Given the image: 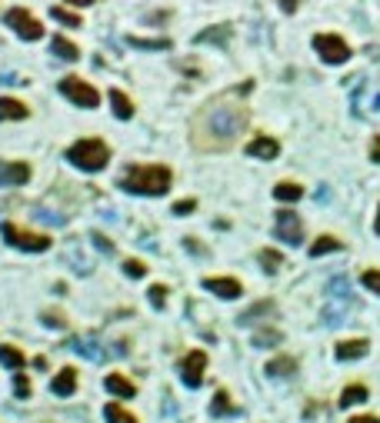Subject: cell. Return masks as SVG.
<instances>
[{
  "mask_svg": "<svg viewBox=\"0 0 380 423\" xmlns=\"http://www.w3.org/2000/svg\"><path fill=\"white\" fill-rule=\"evenodd\" d=\"M253 90V80H243L237 87L224 90L210 97L207 103L197 107V114L190 120V143L201 154H224L241 141V134L251 124V107L247 97Z\"/></svg>",
  "mask_w": 380,
  "mask_h": 423,
  "instance_id": "6da1fadb",
  "label": "cell"
},
{
  "mask_svg": "<svg viewBox=\"0 0 380 423\" xmlns=\"http://www.w3.org/2000/svg\"><path fill=\"white\" fill-rule=\"evenodd\" d=\"M170 183H174V174L164 164H134L120 177V187L127 193H144V197H164Z\"/></svg>",
  "mask_w": 380,
  "mask_h": 423,
  "instance_id": "7a4b0ae2",
  "label": "cell"
},
{
  "mask_svg": "<svg viewBox=\"0 0 380 423\" xmlns=\"http://www.w3.org/2000/svg\"><path fill=\"white\" fill-rule=\"evenodd\" d=\"M67 160L74 164L77 170H87V174H97L110 164V147L101 141V137H84L67 147Z\"/></svg>",
  "mask_w": 380,
  "mask_h": 423,
  "instance_id": "3957f363",
  "label": "cell"
},
{
  "mask_svg": "<svg viewBox=\"0 0 380 423\" xmlns=\"http://www.w3.org/2000/svg\"><path fill=\"white\" fill-rule=\"evenodd\" d=\"M0 233H4V240L11 247L27 250V254H44V250H51V244H53L47 233H34V230H27V227H17V223H4Z\"/></svg>",
  "mask_w": 380,
  "mask_h": 423,
  "instance_id": "277c9868",
  "label": "cell"
},
{
  "mask_svg": "<svg viewBox=\"0 0 380 423\" xmlns=\"http://www.w3.org/2000/svg\"><path fill=\"white\" fill-rule=\"evenodd\" d=\"M61 93L74 103V107H84V110H94V107L101 103V90L94 87V84H87V80H80V77H63Z\"/></svg>",
  "mask_w": 380,
  "mask_h": 423,
  "instance_id": "5b68a950",
  "label": "cell"
},
{
  "mask_svg": "<svg viewBox=\"0 0 380 423\" xmlns=\"http://www.w3.org/2000/svg\"><path fill=\"white\" fill-rule=\"evenodd\" d=\"M4 24L11 27L20 40H40L44 37V24H40L27 7H11V11L4 13Z\"/></svg>",
  "mask_w": 380,
  "mask_h": 423,
  "instance_id": "8992f818",
  "label": "cell"
},
{
  "mask_svg": "<svg viewBox=\"0 0 380 423\" xmlns=\"http://www.w3.org/2000/svg\"><path fill=\"white\" fill-rule=\"evenodd\" d=\"M314 51L320 53L324 64H334L341 67L350 60V44L341 37V34H317L314 37Z\"/></svg>",
  "mask_w": 380,
  "mask_h": 423,
  "instance_id": "52a82bcc",
  "label": "cell"
},
{
  "mask_svg": "<svg viewBox=\"0 0 380 423\" xmlns=\"http://www.w3.org/2000/svg\"><path fill=\"white\" fill-rule=\"evenodd\" d=\"M274 233H277V240L291 247H300L304 244V220L293 214L291 207L287 210H277V220H274Z\"/></svg>",
  "mask_w": 380,
  "mask_h": 423,
  "instance_id": "ba28073f",
  "label": "cell"
},
{
  "mask_svg": "<svg viewBox=\"0 0 380 423\" xmlns=\"http://www.w3.org/2000/svg\"><path fill=\"white\" fill-rule=\"evenodd\" d=\"M203 370H207V353L203 350H190L187 357L180 360V380L187 386H201Z\"/></svg>",
  "mask_w": 380,
  "mask_h": 423,
  "instance_id": "9c48e42d",
  "label": "cell"
},
{
  "mask_svg": "<svg viewBox=\"0 0 380 423\" xmlns=\"http://www.w3.org/2000/svg\"><path fill=\"white\" fill-rule=\"evenodd\" d=\"M203 290H210L220 300H237L243 294V283L237 277H207L203 280Z\"/></svg>",
  "mask_w": 380,
  "mask_h": 423,
  "instance_id": "30bf717a",
  "label": "cell"
},
{
  "mask_svg": "<svg viewBox=\"0 0 380 423\" xmlns=\"http://www.w3.org/2000/svg\"><path fill=\"white\" fill-rule=\"evenodd\" d=\"M247 154H251L253 160H277L280 143H277V137H267V134H260V137H253V141L247 143Z\"/></svg>",
  "mask_w": 380,
  "mask_h": 423,
  "instance_id": "8fae6325",
  "label": "cell"
},
{
  "mask_svg": "<svg viewBox=\"0 0 380 423\" xmlns=\"http://www.w3.org/2000/svg\"><path fill=\"white\" fill-rule=\"evenodd\" d=\"M30 180V167L24 160H11V164H0V183H11V187H20Z\"/></svg>",
  "mask_w": 380,
  "mask_h": 423,
  "instance_id": "7c38bea8",
  "label": "cell"
},
{
  "mask_svg": "<svg viewBox=\"0 0 380 423\" xmlns=\"http://www.w3.org/2000/svg\"><path fill=\"white\" fill-rule=\"evenodd\" d=\"M367 350H370V344L364 337H357V340H341V344L334 346V357L337 360H360V357H367Z\"/></svg>",
  "mask_w": 380,
  "mask_h": 423,
  "instance_id": "4fadbf2b",
  "label": "cell"
},
{
  "mask_svg": "<svg viewBox=\"0 0 380 423\" xmlns=\"http://www.w3.org/2000/svg\"><path fill=\"white\" fill-rule=\"evenodd\" d=\"M230 30L227 24H217V27H207V30H201L197 37H194V44H214V47H227L230 44Z\"/></svg>",
  "mask_w": 380,
  "mask_h": 423,
  "instance_id": "5bb4252c",
  "label": "cell"
},
{
  "mask_svg": "<svg viewBox=\"0 0 380 423\" xmlns=\"http://www.w3.org/2000/svg\"><path fill=\"white\" fill-rule=\"evenodd\" d=\"M103 386L114 393V397H120V400H130V397H137V386L127 380L124 373H107V380H103Z\"/></svg>",
  "mask_w": 380,
  "mask_h": 423,
  "instance_id": "9a60e30c",
  "label": "cell"
},
{
  "mask_svg": "<svg viewBox=\"0 0 380 423\" xmlns=\"http://www.w3.org/2000/svg\"><path fill=\"white\" fill-rule=\"evenodd\" d=\"M51 390L57 393V397H70V393L77 390V370L74 367H63V370L51 380Z\"/></svg>",
  "mask_w": 380,
  "mask_h": 423,
  "instance_id": "2e32d148",
  "label": "cell"
},
{
  "mask_svg": "<svg viewBox=\"0 0 380 423\" xmlns=\"http://www.w3.org/2000/svg\"><path fill=\"white\" fill-rule=\"evenodd\" d=\"M30 107L24 100H13V97H0V120H27Z\"/></svg>",
  "mask_w": 380,
  "mask_h": 423,
  "instance_id": "e0dca14e",
  "label": "cell"
},
{
  "mask_svg": "<svg viewBox=\"0 0 380 423\" xmlns=\"http://www.w3.org/2000/svg\"><path fill=\"white\" fill-rule=\"evenodd\" d=\"M110 107H114V117L117 120H130L134 117V100L127 97L124 90H110Z\"/></svg>",
  "mask_w": 380,
  "mask_h": 423,
  "instance_id": "ac0fdd59",
  "label": "cell"
},
{
  "mask_svg": "<svg viewBox=\"0 0 380 423\" xmlns=\"http://www.w3.org/2000/svg\"><path fill=\"white\" fill-rule=\"evenodd\" d=\"M367 397H370V390L364 384H347L341 390V400H337V403H341V407H354V403H364Z\"/></svg>",
  "mask_w": 380,
  "mask_h": 423,
  "instance_id": "d6986e66",
  "label": "cell"
},
{
  "mask_svg": "<svg viewBox=\"0 0 380 423\" xmlns=\"http://www.w3.org/2000/svg\"><path fill=\"white\" fill-rule=\"evenodd\" d=\"M274 197L284 200V204H297V200L304 197V187H300V183H293V180H280L277 187H274Z\"/></svg>",
  "mask_w": 380,
  "mask_h": 423,
  "instance_id": "ffe728a7",
  "label": "cell"
},
{
  "mask_svg": "<svg viewBox=\"0 0 380 423\" xmlns=\"http://www.w3.org/2000/svg\"><path fill=\"white\" fill-rule=\"evenodd\" d=\"M267 373H270V377H293V373H297V360L280 353V357H274L267 363Z\"/></svg>",
  "mask_w": 380,
  "mask_h": 423,
  "instance_id": "44dd1931",
  "label": "cell"
},
{
  "mask_svg": "<svg viewBox=\"0 0 380 423\" xmlns=\"http://www.w3.org/2000/svg\"><path fill=\"white\" fill-rule=\"evenodd\" d=\"M0 363H4V367H11V370H24L27 357L20 353V346L4 344V346H0Z\"/></svg>",
  "mask_w": 380,
  "mask_h": 423,
  "instance_id": "7402d4cb",
  "label": "cell"
},
{
  "mask_svg": "<svg viewBox=\"0 0 380 423\" xmlns=\"http://www.w3.org/2000/svg\"><path fill=\"white\" fill-rule=\"evenodd\" d=\"M51 51L61 57V60H77L80 57V51H77V44H70V40L63 37V34H57V37L51 40Z\"/></svg>",
  "mask_w": 380,
  "mask_h": 423,
  "instance_id": "603a6c76",
  "label": "cell"
},
{
  "mask_svg": "<svg viewBox=\"0 0 380 423\" xmlns=\"http://www.w3.org/2000/svg\"><path fill=\"white\" fill-rule=\"evenodd\" d=\"M127 44L130 47H137V51H170V37H127Z\"/></svg>",
  "mask_w": 380,
  "mask_h": 423,
  "instance_id": "cb8c5ba5",
  "label": "cell"
},
{
  "mask_svg": "<svg viewBox=\"0 0 380 423\" xmlns=\"http://www.w3.org/2000/svg\"><path fill=\"white\" fill-rule=\"evenodd\" d=\"M103 417H107V423H140L137 417L127 410V407H120V403H107V407H103Z\"/></svg>",
  "mask_w": 380,
  "mask_h": 423,
  "instance_id": "d4e9b609",
  "label": "cell"
},
{
  "mask_svg": "<svg viewBox=\"0 0 380 423\" xmlns=\"http://www.w3.org/2000/svg\"><path fill=\"white\" fill-rule=\"evenodd\" d=\"M341 240L337 237H330V233H324V237H317L314 244H310V256H324V254H334V250H341Z\"/></svg>",
  "mask_w": 380,
  "mask_h": 423,
  "instance_id": "484cf974",
  "label": "cell"
},
{
  "mask_svg": "<svg viewBox=\"0 0 380 423\" xmlns=\"http://www.w3.org/2000/svg\"><path fill=\"white\" fill-rule=\"evenodd\" d=\"M257 260H260V267H264V273H277L280 267H284V254H277V250H260L257 254Z\"/></svg>",
  "mask_w": 380,
  "mask_h": 423,
  "instance_id": "4316f807",
  "label": "cell"
},
{
  "mask_svg": "<svg viewBox=\"0 0 380 423\" xmlns=\"http://www.w3.org/2000/svg\"><path fill=\"white\" fill-rule=\"evenodd\" d=\"M210 413H214V417H227V413H234V403H230V393H227V390H217V393H214Z\"/></svg>",
  "mask_w": 380,
  "mask_h": 423,
  "instance_id": "83f0119b",
  "label": "cell"
},
{
  "mask_svg": "<svg viewBox=\"0 0 380 423\" xmlns=\"http://www.w3.org/2000/svg\"><path fill=\"white\" fill-rule=\"evenodd\" d=\"M51 17H53V20H61L63 27H84V20H80V13L67 11V7H51Z\"/></svg>",
  "mask_w": 380,
  "mask_h": 423,
  "instance_id": "f1b7e54d",
  "label": "cell"
},
{
  "mask_svg": "<svg viewBox=\"0 0 380 423\" xmlns=\"http://www.w3.org/2000/svg\"><path fill=\"white\" fill-rule=\"evenodd\" d=\"M260 313H274V300H260V304H253L251 310H243L237 320H241V323H251V320H257Z\"/></svg>",
  "mask_w": 380,
  "mask_h": 423,
  "instance_id": "f546056e",
  "label": "cell"
},
{
  "mask_svg": "<svg viewBox=\"0 0 380 423\" xmlns=\"http://www.w3.org/2000/svg\"><path fill=\"white\" fill-rule=\"evenodd\" d=\"M284 344V334L280 330H260V334H253V346H277Z\"/></svg>",
  "mask_w": 380,
  "mask_h": 423,
  "instance_id": "4dcf8cb0",
  "label": "cell"
},
{
  "mask_svg": "<svg viewBox=\"0 0 380 423\" xmlns=\"http://www.w3.org/2000/svg\"><path fill=\"white\" fill-rule=\"evenodd\" d=\"M147 294H151V304H153V307L164 310V304H167V287H164V283H153Z\"/></svg>",
  "mask_w": 380,
  "mask_h": 423,
  "instance_id": "1f68e13d",
  "label": "cell"
},
{
  "mask_svg": "<svg viewBox=\"0 0 380 423\" xmlns=\"http://www.w3.org/2000/svg\"><path fill=\"white\" fill-rule=\"evenodd\" d=\"M13 390H17V397H20V400L30 397V380H27L24 370H17V377H13Z\"/></svg>",
  "mask_w": 380,
  "mask_h": 423,
  "instance_id": "d6a6232c",
  "label": "cell"
},
{
  "mask_svg": "<svg viewBox=\"0 0 380 423\" xmlns=\"http://www.w3.org/2000/svg\"><path fill=\"white\" fill-rule=\"evenodd\" d=\"M360 280H364V287H367V290H374V294L380 297V270H367Z\"/></svg>",
  "mask_w": 380,
  "mask_h": 423,
  "instance_id": "836d02e7",
  "label": "cell"
},
{
  "mask_svg": "<svg viewBox=\"0 0 380 423\" xmlns=\"http://www.w3.org/2000/svg\"><path fill=\"white\" fill-rule=\"evenodd\" d=\"M124 273H127V277H144V273H147V267H144L140 260H134V256H130V260H124Z\"/></svg>",
  "mask_w": 380,
  "mask_h": 423,
  "instance_id": "e575fe53",
  "label": "cell"
},
{
  "mask_svg": "<svg viewBox=\"0 0 380 423\" xmlns=\"http://www.w3.org/2000/svg\"><path fill=\"white\" fill-rule=\"evenodd\" d=\"M194 210H197V200H177V204H174V214H177V217H187Z\"/></svg>",
  "mask_w": 380,
  "mask_h": 423,
  "instance_id": "d590c367",
  "label": "cell"
},
{
  "mask_svg": "<svg viewBox=\"0 0 380 423\" xmlns=\"http://www.w3.org/2000/svg\"><path fill=\"white\" fill-rule=\"evenodd\" d=\"M44 323H47V327H67L63 313H57V310H47V313H44Z\"/></svg>",
  "mask_w": 380,
  "mask_h": 423,
  "instance_id": "8d00e7d4",
  "label": "cell"
},
{
  "mask_svg": "<svg viewBox=\"0 0 380 423\" xmlns=\"http://www.w3.org/2000/svg\"><path fill=\"white\" fill-rule=\"evenodd\" d=\"M330 290H334V297H341V300H343V297H347V280H343V277H337V280L330 283Z\"/></svg>",
  "mask_w": 380,
  "mask_h": 423,
  "instance_id": "74e56055",
  "label": "cell"
},
{
  "mask_svg": "<svg viewBox=\"0 0 380 423\" xmlns=\"http://www.w3.org/2000/svg\"><path fill=\"white\" fill-rule=\"evenodd\" d=\"M370 160H374V164H380V134L370 141Z\"/></svg>",
  "mask_w": 380,
  "mask_h": 423,
  "instance_id": "f35d334b",
  "label": "cell"
},
{
  "mask_svg": "<svg viewBox=\"0 0 380 423\" xmlns=\"http://www.w3.org/2000/svg\"><path fill=\"white\" fill-rule=\"evenodd\" d=\"M347 423H380V417H374V413H360V417H350Z\"/></svg>",
  "mask_w": 380,
  "mask_h": 423,
  "instance_id": "ab89813d",
  "label": "cell"
},
{
  "mask_svg": "<svg viewBox=\"0 0 380 423\" xmlns=\"http://www.w3.org/2000/svg\"><path fill=\"white\" fill-rule=\"evenodd\" d=\"M184 244H187V250H190V254H207V250H203V247L201 244H197V240H194V237H184Z\"/></svg>",
  "mask_w": 380,
  "mask_h": 423,
  "instance_id": "60d3db41",
  "label": "cell"
},
{
  "mask_svg": "<svg viewBox=\"0 0 380 423\" xmlns=\"http://www.w3.org/2000/svg\"><path fill=\"white\" fill-rule=\"evenodd\" d=\"M94 244L101 247L103 254H110V250H114V247H110V240H107V237H101V233H94Z\"/></svg>",
  "mask_w": 380,
  "mask_h": 423,
  "instance_id": "b9f144b4",
  "label": "cell"
},
{
  "mask_svg": "<svg viewBox=\"0 0 380 423\" xmlns=\"http://www.w3.org/2000/svg\"><path fill=\"white\" fill-rule=\"evenodd\" d=\"M297 7H300V0H280V11L284 13H297Z\"/></svg>",
  "mask_w": 380,
  "mask_h": 423,
  "instance_id": "7bdbcfd3",
  "label": "cell"
},
{
  "mask_svg": "<svg viewBox=\"0 0 380 423\" xmlns=\"http://www.w3.org/2000/svg\"><path fill=\"white\" fill-rule=\"evenodd\" d=\"M70 7H90V4H97V0H67Z\"/></svg>",
  "mask_w": 380,
  "mask_h": 423,
  "instance_id": "ee69618b",
  "label": "cell"
},
{
  "mask_svg": "<svg viewBox=\"0 0 380 423\" xmlns=\"http://www.w3.org/2000/svg\"><path fill=\"white\" fill-rule=\"evenodd\" d=\"M374 233L380 237V207H377V220H374Z\"/></svg>",
  "mask_w": 380,
  "mask_h": 423,
  "instance_id": "f6af8a7d",
  "label": "cell"
},
{
  "mask_svg": "<svg viewBox=\"0 0 380 423\" xmlns=\"http://www.w3.org/2000/svg\"><path fill=\"white\" fill-rule=\"evenodd\" d=\"M377 110H380V97H377Z\"/></svg>",
  "mask_w": 380,
  "mask_h": 423,
  "instance_id": "bcb514c9",
  "label": "cell"
}]
</instances>
